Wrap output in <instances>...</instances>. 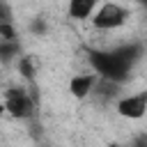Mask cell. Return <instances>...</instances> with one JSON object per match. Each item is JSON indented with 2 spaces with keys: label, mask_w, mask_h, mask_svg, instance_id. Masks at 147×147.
<instances>
[{
  "label": "cell",
  "mask_w": 147,
  "mask_h": 147,
  "mask_svg": "<svg viewBox=\"0 0 147 147\" xmlns=\"http://www.w3.org/2000/svg\"><path fill=\"white\" fill-rule=\"evenodd\" d=\"M90 62L94 64V69L106 78V80H110V83H119V80H124L126 76H129V69H131V64L124 60V57H119L115 51H92L90 53Z\"/></svg>",
  "instance_id": "obj_1"
},
{
  "label": "cell",
  "mask_w": 147,
  "mask_h": 147,
  "mask_svg": "<svg viewBox=\"0 0 147 147\" xmlns=\"http://www.w3.org/2000/svg\"><path fill=\"white\" fill-rule=\"evenodd\" d=\"M5 110H9L14 117H30L32 115V101L23 90H7L5 94Z\"/></svg>",
  "instance_id": "obj_2"
},
{
  "label": "cell",
  "mask_w": 147,
  "mask_h": 147,
  "mask_svg": "<svg viewBox=\"0 0 147 147\" xmlns=\"http://www.w3.org/2000/svg\"><path fill=\"white\" fill-rule=\"evenodd\" d=\"M124 18H126V11L119 7V5H103L99 11H96V16H94V28H99V30H110V28H117V25H122L124 23Z\"/></svg>",
  "instance_id": "obj_3"
},
{
  "label": "cell",
  "mask_w": 147,
  "mask_h": 147,
  "mask_svg": "<svg viewBox=\"0 0 147 147\" xmlns=\"http://www.w3.org/2000/svg\"><path fill=\"white\" fill-rule=\"evenodd\" d=\"M147 110V92H140L136 96H126L117 103V113L122 117H129V119H138L142 117Z\"/></svg>",
  "instance_id": "obj_4"
},
{
  "label": "cell",
  "mask_w": 147,
  "mask_h": 147,
  "mask_svg": "<svg viewBox=\"0 0 147 147\" xmlns=\"http://www.w3.org/2000/svg\"><path fill=\"white\" fill-rule=\"evenodd\" d=\"M94 83H96V78H94L92 74H85V76H76V78L69 83V90H71V94H74L76 99H85V96L92 92Z\"/></svg>",
  "instance_id": "obj_5"
},
{
  "label": "cell",
  "mask_w": 147,
  "mask_h": 147,
  "mask_svg": "<svg viewBox=\"0 0 147 147\" xmlns=\"http://www.w3.org/2000/svg\"><path fill=\"white\" fill-rule=\"evenodd\" d=\"M94 9V0H74L69 5V14L74 18H87Z\"/></svg>",
  "instance_id": "obj_6"
},
{
  "label": "cell",
  "mask_w": 147,
  "mask_h": 147,
  "mask_svg": "<svg viewBox=\"0 0 147 147\" xmlns=\"http://www.w3.org/2000/svg\"><path fill=\"white\" fill-rule=\"evenodd\" d=\"M14 55H18V44L16 41H0V60H11Z\"/></svg>",
  "instance_id": "obj_7"
},
{
  "label": "cell",
  "mask_w": 147,
  "mask_h": 147,
  "mask_svg": "<svg viewBox=\"0 0 147 147\" xmlns=\"http://www.w3.org/2000/svg\"><path fill=\"white\" fill-rule=\"evenodd\" d=\"M18 71H21V76H25V78H32L34 76V62H32V57H21V62H18Z\"/></svg>",
  "instance_id": "obj_8"
},
{
  "label": "cell",
  "mask_w": 147,
  "mask_h": 147,
  "mask_svg": "<svg viewBox=\"0 0 147 147\" xmlns=\"http://www.w3.org/2000/svg\"><path fill=\"white\" fill-rule=\"evenodd\" d=\"M0 37L2 41H16V30L11 28V23H0Z\"/></svg>",
  "instance_id": "obj_9"
},
{
  "label": "cell",
  "mask_w": 147,
  "mask_h": 147,
  "mask_svg": "<svg viewBox=\"0 0 147 147\" xmlns=\"http://www.w3.org/2000/svg\"><path fill=\"white\" fill-rule=\"evenodd\" d=\"M0 23H11V9L5 2H0Z\"/></svg>",
  "instance_id": "obj_10"
},
{
  "label": "cell",
  "mask_w": 147,
  "mask_h": 147,
  "mask_svg": "<svg viewBox=\"0 0 147 147\" xmlns=\"http://www.w3.org/2000/svg\"><path fill=\"white\" fill-rule=\"evenodd\" d=\"M133 147H147V136H138L136 142H133Z\"/></svg>",
  "instance_id": "obj_11"
},
{
  "label": "cell",
  "mask_w": 147,
  "mask_h": 147,
  "mask_svg": "<svg viewBox=\"0 0 147 147\" xmlns=\"http://www.w3.org/2000/svg\"><path fill=\"white\" fill-rule=\"evenodd\" d=\"M32 30H34V32H44L46 28H44V23H41V21H34V23H32Z\"/></svg>",
  "instance_id": "obj_12"
},
{
  "label": "cell",
  "mask_w": 147,
  "mask_h": 147,
  "mask_svg": "<svg viewBox=\"0 0 147 147\" xmlns=\"http://www.w3.org/2000/svg\"><path fill=\"white\" fill-rule=\"evenodd\" d=\"M2 113H5V106H2V103H0V115H2Z\"/></svg>",
  "instance_id": "obj_13"
},
{
  "label": "cell",
  "mask_w": 147,
  "mask_h": 147,
  "mask_svg": "<svg viewBox=\"0 0 147 147\" xmlns=\"http://www.w3.org/2000/svg\"><path fill=\"white\" fill-rule=\"evenodd\" d=\"M113 147H119V145H113Z\"/></svg>",
  "instance_id": "obj_14"
}]
</instances>
